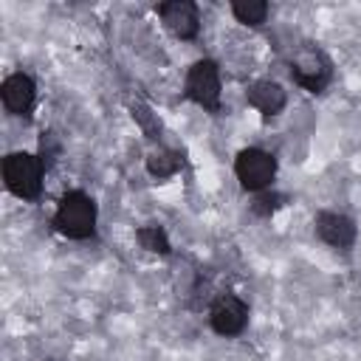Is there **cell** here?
I'll return each mask as SVG.
<instances>
[{
  "label": "cell",
  "instance_id": "1",
  "mask_svg": "<svg viewBox=\"0 0 361 361\" xmlns=\"http://www.w3.org/2000/svg\"><path fill=\"white\" fill-rule=\"evenodd\" d=\"M54 226L73 237V240H82V237H90L93 234V226H96V206L93 200L85 195V192H68L59 203V212L54 217Z\"/></svg>",
  "mask_w": 361,
  "mask_h": 361
},
{
  "label": "cell",
  "instance_id": "2",
  "mask_svg": "<svg viewBox=\"0 0 361 361\" xmlns=\"http://www.w3.org/2000/svg\"><path fill=\"white\" fill-rule=\"evenodd\" d=\"M3 178H6V186L17 197H25V200H34L39 195V189H42V166L28 152L8 155L3 161Z\"/></svg>",
  "mask_w": 361,
  "mask_h": 361
},
{
  "label": "cell",
  "instance_id": "3",
  "mask_svg": "<svg viewBox=\"0 0 361 361\" xmlns=\"http://www.w3.org/2000/svg\"><path fill=\"white\" fill-rule=\"evenodd\" d=\"M186 96L192 102H197L206 110H217L220 107V76H217V65L214 62H197L192 65L189 76H186Z\"/></svg>",
  "mask_w": 361,
  "mask_h": 361
},
{
  "label": "cell",
  "instance_id": "4",
  "mask_svg": "<svg viewBox=\"0 0 361 361\" xmlns=\"http://www.w3.org/2000/svg\"><path fill=\"white\" fill-rule=\"evenodd\" d=\"M234 172H237L240 183H243L245 189L257 192V189H265V186L271 183V178H274V172H276V164H274V158H271L268 152H262V149H243V152L237 155Z\"/></svg>",
  "mask_w": 361,
  "mask_h": 361
},
{
  "label": "cell",
  "instance_id": "5",
  "mask_svg": "<svg viewBox=\"0 0 361 361\" xmlns=\"http://www.w3.org/2000/svg\"><path fill=\"white\" fill-rule=\"evenodd\" d=\"M293 76L302 87H307L310 93H319L330 79V62L324 59V54H319L313 48H305L293 59Z\"/></svg>",
  "mask_w": 361,
  "mask_h": 361
},
{
  "label": "cell",
  "instance_id": "6",
  "mask_svg": "<svg viewBox=\"0 0 361 361\" xmlns=\"http://www.w3.org/2000/svg\"><path fill=\"white\" fill-rule=\"evenodd\" d=\"M248 310L237 296H220L212 307V327L220 336H237L245 327Z\"/></svg>",
  "mask_w": 361,
  "mask_h": 361
},
{
  "label": "cell",
  "instance_id": "7",
  "mask_svg": "<svg viewBox=\"0 0 361 361\" xmlns=\"http://www.w3.org/2000/svg\"><path fill=\"white\" fill-rule=\"evenodd\" d=\"M158 11H161L164 25H166L175 37L192 39V37L197 34V8H195L192 3H186V0H172V3H164Z\"/></svg>",
  "mask_w": 361,
  "mask_h": 361
},
{
  "label": "cell",
  "instance_id": "8",
  "mask_svg": "<svg viewBox=\"0 0 361 361\" xmlns=\"http://www.w3.org/2000/svg\"><path fill=\"white\" fill-rule=\"evenodd\" d=\"M3 104L17 116H28V110L34 107V82L25 73L8 76L3 82Z\"/></svg>",
  "mask_w": 361,
  "mask_h": 361
},
{
  "label": "cell",
  "instance_id": "9",
  "mask_svg": "<svg viewBox=\"0 0 361 361\" xmlns=\"http://www.w3.org/2000/svg\"><path fill=\"white\" fill-rule=\"evenodd\" d=\"M316 231H319V237H322L324 243H330V245H336V248H347V245H353V240H355V226H353V220L344 217V214H330V212L319 214Z\"/></svg>",
  "mask_w": 361,
  "mask_h": 361
},
{
  "label": "cell",
  "instance_id": "10",
  "mask_svg": "<svg viewBox=\"0 0 361 361\" xmlns=\"http://www.w3.org/2000/svg\"><path fill=\"white\" fill-rule=\"evenodd\" d=\"M248 104H254L265 116H274L285 107V90L276 82H257L248 90Z\"/></svg>",
  "mask_w": 361,
  "mask_h": 361
},
{
  "label": "cell",
  "instance_id": "11",
  "mask_svg": "<svg viewBox=\"0 0 361 361\" xmlns=\"http://www.w3.org/2000/svg\"><path fill=\"white\" fill-rule=\"evenodd\" d=\"M178 166H180V155L172 152V149H158V152H152V155L147 158V169H149L152 175H158V178L175 175Z\"/></svg>",
  "mask_w": 361,
  "mask_h": 361
},
{
  "label": "cell",
  "instance_id": "12",
  "mask_svg": "<svg viewBox=\"0 0 361 361\" xmlns=\"http://www.w3.org/2000/svg\"><path fill=\"white\" fill-rule=\"evenodd\" d=\"M231 11H234V17H237L240 23H245V25H259V23L265 20V14H268V6H265L262 0H237V3L231 6Z\"/></svg>",
  "mask_w": 361,
  "mask_h": 361
},
{
  "label": "cell",
  "instance_id": "13",
  "mask_svg": "<svg viewBox=\"0 0 361 361\" xmlns=\"http://www.w3.org/2000/svg\"><path fill=\"white\" fill-rule=\"evenodd\" d=\"M138 243H141L147 251H158V254H166V251H169V240H166L164 228H158V226H144V228H138Z\"/></svg>",
  "mask_w": 361,
  "mask_h": 361
},
{
  "label": "cell",
  "instance_id": "14",
  "mask_svg": "<svg viewBox=\"0 0 361 361\" xmlns=\"http://www.w3.org/2000/svg\"><path fill=\"white\" fill-rule=\"evenodd\" d=\"M254 209H257V212H262V214H268V212H274V209H276V197H274V195H271V197H259V200L254 203Z\"/></svg>",
  "mask_w": 361,
  "mask_h": 361
}]
</instances>
